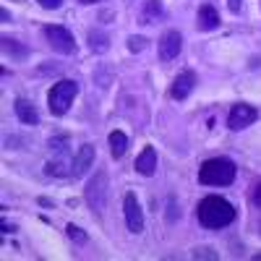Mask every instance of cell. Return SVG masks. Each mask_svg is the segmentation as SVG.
<instances>
[{"label":"cell","mask_w":261,"mask_h":261,"mask_svg":"<svg viewBox=\"0 0 261 261\" xmlns=\"http://www.w3.org/2000/svg\"><path fill=\"white\" fill-rule=\"evenodd\" d=\"M235 206L225 199V196H204L196 206V217H199L201 227L206 230H222L235 222Z\"/></svg>","instance_id":"obj_1"},{"label":"cell","mask_w":261,"mask_h":261,"mask_svg":"<svg viewBox=\"0 0 261 261\" xmlns=\"http://www.w3.org/2000/svg\"><path fill=\"white\" fill-rule=\"evenodd\" d=\"M235 175H238V167L227 157L206 160L199 167V183L201 186H230V183H235Z\"/></svg>","instance_id":"obj_2"},{"label":"cell","mask_w":261,"mask_h":261,"mask_svg":"<svg viewBox=\"0 0 261 261\" xmlns=\"http://www.w3.org/2000/svg\"><path fill=\"white\" fill-rule=\"evenodd\" d=\"M76 94H79V84H76V81H71V79L58 81L53 89H50V94H47V107H50V113H53L55 118L65 115V113H68V107L73 105Z\"/></svg>","instance_id":"obj_3"},{"label":"cell","mask_w":261,"mask_h":261,"mask_svg":"<svg viewBox=\"0 0 261 261\" xmlns=\"http://www.w3.org/2000/svg\"><path fill=\"white\" fill-rule=\"evenodd\" d=\"M84 196H86V201H89V206H92L97 214H102L105 206H107V172L99 170L97 175L89 180V186H86Z\"/></svg>","instance_id":"obj_4"},{"label":"cell","mask_w":261,"mask_h":261,"mask_svg":"<svg viewBox=\"0 0 261 261\" xmlns=\"http://www.w3.org/2000/svg\"><path fill=\"white\" fill-rule=\"evenodd\" d=\"M45 37H47L50 47L55 53H60V55H73L76 53V39H73V34L65 27L50 24V27H45Z\"/></svg>","instance_id":"obj_5"},{"label":"cell","mask_w":261,"mask_h":261,"mask_svg":"<svg viewBox=\"0 0 261 261\" xmlns=\"http://www.w3.org/2000/svg\"><path fill=\"white\" fill-rule=\"evenodd\" d=\"M256 118H258V110H256L253 105H246V102L232 105V110H230V115H227V128H230V130H243V128L253 125Z\"/></svg>","instance_id":"obj_6"},{"label":"cell","mask_w":261,"mask_h":261,"mask_svg":"<svg viewBox=\"0 0 261 261\" xmlns=\"http://www.w3.org/2000/svg\"><path fill=\"white\" fill-rule=\"evenodd\" d=\"M123 212H125V225L128 230L139 235L144 230V212L139 206V199H136V193H125V199H123Z\"/></svg>","instance_id":"obj_7"},{"label":"cell","mask_w":261,"mask_h":261,"mask_svg":"<svg viewBox=\"0 0 261 261\" xmlns=\"http://www.w3.org/2000/svg\"><path fill=\"white\" fill-rule=\"evenodd\" d=\"M180 50H183V37H180V32L167 29V32L160 37V60H165V63L175 60V58L180 55Z\"/></svg>","instance_id":"obj_8"},{"label":"cell","mask_w":261,"mask_h":261,"mask_svg":"<svg viewBox=\"0 0 261 261\" xmlns=\"http://www.w3.org/2000/svg\"><path fill=\"white\" fill-rule=\"evenodd\" d=\"M196 84H199V79H196V73L193 71H183V73H178V79L172 81V89H170V97L172 99H186L193 89H196Z\"/></svg>","instance_id":"obj_9"},{"label":"cell","mask_w":261,"mask_h":261,"mask_svg":"<svg viewBox=\"0 0 261 261\" xmlns=\"http://www.w3.org/2000/svg\"><path fill=\"white\" fill-rule=\"evenodd\" d=\"M94 157H97L94 146H92V144H81L79 154L73 157V170H71V175H73V178H81L84 172L94 165Z\"/></svg>","instance_id":"obj_10"},{"label":"cell","mask_w":261,"mask_h":261,"mask_svg":"<svg viewBox=\"0 0 261 261\" xmlns=\"http://www.w3.org/2000/svg\"><path fill=\"white\" fill-rule=\"evenodd\" d=\"M136 172H141V175H154L157 172V151H154V146H144L141 149V154L136 157Z\"/></svg>","instance_id":"obj_11"},{"label":"cell","mask_w":261,"mask_h":261,"mask_svg":"<svg viewBox=\"0 0 261 261\" xmlns=\"http://www.w3.org/2000/svg\"><path fill=\"white\" fill-rule=\"evenodd\" d=\"M13 110H16V118L24 123V125H37V123H39L37 107H34L29 99H24V97H18V99L13 102Z\"/></svg>","instance_id":"obj_12"},{"label":"cell","mask_w":261,"mask_h":261,"mask_svg":"<svg viewBox=\"0 0 261 261\" xmlns=\"http://www.w3.org/2000/svg\"><path fill=\"white\" fill-rule=\"evenodd\" d=\"M196 24H199V29H204V32H212V29L220 27L222 21H220V13H217L214 6L204 3V6L199 8V13H196Z\"/></svg>","instance_id":"obj_13"},{"label":"cell","mask_w":261,"mask_h":261,"mask_svg":"<svg viewBox=\"0 0 261 261\" xmlns=\"http://www.w3.org/2000/svg\"><path fill=\"white\" fill-rule=\"evenodd\" d=\"M71 170H73V162L68 157V151H58V160H50L45 165V172H47V175H55V178L71 175Z\"/></svg>","instance_id":"obj_14"},{"label":"cell","mask_w":261,"mask_h":261,"mask_svg":"<svg viewBox=\"0 0 261 261\" xmlns=\"http://www.w3.org/2000/svg\"><path fill=\"white\" fill-rule=\"evenodd\" d=\"M165 16V6L162 0H146L144 8H141V24H154L157 18Z\"/></svg>","instance_id":"obj_15"},{"label":"cell","mask_w":261,"mask_h":261,"mask_svg":"<svg viewBox=\"0 0 261 261\" xmlns=\"http://www.w3.org/2000/svg\"><path fill=\"white\" fill-rule=\"evenodd\" d=\"M107 144H110V154L115 160H120L125 151H128V136L123 134V130H113V134L107 136Z\"/></svg>","instance_id":"obj_16"},{"label":"cell","mask_w":261,"mask_h":261,"mask_svg":"<svg viewBox=\"0 0 261 261\" xmlns=\"http://www.w3.org/2000/svg\"><path fill=\"white\" fill-rule=\"evenodd\" d=\"M3 50H6V55H11L16 60H24L29 55V47L21 45L18 39H11V37H3Z\"/></svg>","instance_id":"obj_17"},{"label":"cell","mask_w":261,"mask_h":261,"mask_svg":"<svg viewBox=\"0 0 261 261\" xmlns=\"http://www.w3.org/2000/svg\"><path fill=\"white\" fill-rule=\"evenodd\" d=\"M89 47L94 53H107L110 50V37H107L102 29H92L89 32Z\"/></svg>","instance_id":"obj_18"},{"label":"cell","mask_w":261,"mask_h":261,"mask_svg":"<svg viewBox=\"0 0 261 261\" xmlns=\"http://www.w3.org/2000/svg\"><path fill=\"white\" fill-rule=\"evenodd\" d=\"M144 47H146V39H144V37H136V34L128 37V50H130V53H141Z\"/></svg>","instance_id":"obj_19"},{"label":"cell","mask_w":261,"mask_h":261,"mask_svg":"<svg viewBox=\"0 0 261 261\" xmlns=\"http://www.w3.org/2000/svg\"><path fill=\"white\" fill-rule=\"evenodd\" d=\"M65 232H68V238H71V241H76V243H86V232H84L81 227H76V225H68V227H65Z\"/></svg>","instance_id":"obj_20"},{"label":"cell","mask_w":261,"mask_h":261,"mask_svg":"<svg viewBox=\"0 0 261 261\" xmlns=\"http://www.w3.org/2000/svg\"><path fill=\"white\" fill-rule=\"evenodd\" d=\"M65 146H68V136H55V139H50V149H53V151H68Z\"/></svg>","instance_id":"obj_21"},{"label":"cell","mask_w":261,"mask_h":261,"mask_svg":"<svg viewBox=\"0 0 261 261\" xmlns=\"http://www.w3.org/2000/svg\"><path fill=\"white\" fill-rule=\"evenodd\" d=\"M193 258H220V256H217L212 248H206V246H201V248H193Z\"/></svg>","instance_id":"obj_22"},{"label":"cell","mask_w":261,"mask_h":261,"mask_svg":"<svg viewBox=\"0 0 261 261\" xmlns=\"http://www.w3.org/2000/svg\"><path fill=\"white\" fill-rule=\"evenodd\" d=\"M37 3H39L42 8H47V11H55V8L63 6V0H37Z\"/></svg>","instance_id":"obj_23"},{"label":"cell","mask_w":261,"mask_h":261,"mask_svg":"<svg viewBox=\"0 0 261 261\" xmlns=\"http://www.w3.org/2000/svg\"><path fill=\"white\" fill-rule=\"evenodd\" d=\"M253 206H256V209L261 212V183H258V186L253 188ZM258 232H261V230H258Z\"/></svg>","instance_id":"obj_24"},{"label":"cell","mask_w":261,"mask_h":261,"mask_svg":"<svg viewBox=\"0 0 261 261\" xmlns=\"http://www.w3.org/2000/svg\"><path fill=\"white\" fill-rule=\"evenodd\" d=\"M227 8H230L232 13H241V8H243V0H227Z\"/></svg>","instance_id":"obj_25"},{"label":"cell","mask_w":261,"mask_h":261,"mask_svg":"<svg viewBox=\"0 0 261 261\" xmlns=\"http://www.w3.org/2000/svg\"><path fill=\"white\" fill-rule=\"evenodd\" d=\"M167 220H170V222L175 220V199H170V214H167Z\"/></svg>","instance_id":"obj_26"},{"label":"cell","mask_w":261,"mask_h":261,"mask_svg":"<svg viewBox=\"0 0 261 261\" xmlns=\"http://www.w3.org/2000/svg\"><path fill=\"white\" fill-rule=\"evenodd\" d=\"M79 3H84V6H94V3H102V0H79Z\"/></svg>","instance_id":"obj_27"}]
</instances>
